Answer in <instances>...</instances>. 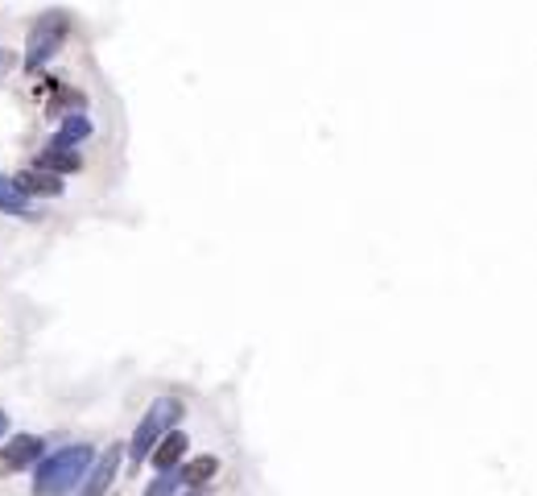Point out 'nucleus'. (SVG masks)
<instances>
[{"label":"nucleus","mask_w":537,"mask_h":496,"mask_svg":"<svg viewBox=\"0 0 537 496\" xmlns=\"http://www.w3.org/2000/svg\"><path fill=\"white\" fill-rule=\"evenodd\" d=\"M96 460V451L87 443H71V447H59L54 455H42L34 468V496H67L83 484L87 468Z\"/></svg>","instance_id":"f257e3e1"},{"label":"nucleus","mask_w":537,"mask_h":496,"mask_svg":"<svg viewBox=\"0 0 537 496\" xmlns=\"http://www.w3.org/2000/svg\"><path fill=\"white\" fill-rule=\"evenodd\" d=\"M178 418H182V401L178 398H157L149 410H145V418L137 422V430H132V443H129V460L141 468L149 455H154V447L162 443V438L170 435V430H178Z\"/></svg>","instance_id":"f03ea898"},{"label":"nucleus","mask_w":537,"mask_h":496,"mask_svg":"<svg viewBox=\"0 0 537 496\" xmlns=\"http://www.w3.org/2000/svg\"><path fill=\"white\" fill-rule=\"evenodd\" d=\"M67 34H71V17L62 9L42 12L29 29V42H25V71H42L62 46H67Z\"/></svg>","instance_id":"7ed1b4c3"},{"label":"nucleus","mask_w":537,"mask_h":496,"mask_svg":"<svg viewBox=\"0 0 537 496\" xmlns=\"http://www.w3.org/2000/svg\"><path fill=\"white\" fill-rule=\"evenodd\" d=\"M42 455H46L42 435H12L0 447V472H29V468H37Z\"/></svg>","instance_id":"20e7f679"},{"label":"nucleus","mask_w":537,"mask_h":496,"mask_svg":"<svg viewBox=\"0 0 537 496\" xmlns=\"http://www.w3.org/2000/svg\"><path fill=\"white\" fill-rule=\"evenodd\" d=\"M120 460H124V447H120V443H107L104 455H99V460H91V468H87L83 484H79V496H104L107 488L116 484Z\"/></svg>","instance_id":"39448f33"},{"label":"nucleus","mask_w":537,"mask_h":496,"mask_svg":"<svg viewBox=\"0 0 537 496\" xmlns=\"http://www.w3.org/2000/svg\"><path fill=\"white\" fill-rule=\"evenodd\" d=\"M17 186H21V194L25 199H37V194H50V199H59L62 194V186H67V182L59 178V174H50V169H25V174H17Z\"/></svg>","instance_id":"423d86ee"},{"label":"nucleus","mask_w":537,"mask_h":496,"mask_svg":"<svg viewBox=\"0 0 537 496\" xmlns=\"http://www.w3.org/2000/svg\"><path fill=\"white\" fill-rule=\"evenodd\" d=\"M186 443H191V438H186V430H170V435L154 447V455H149L157 472H170V468H178L182 455H186Z\"/></svg>","instance_id":"0eeeda50"},{"label":"nucleus","mask_w":537,"mask_h":496,"mask_svg":"<svg viewBox=\"0 0 537 496\" xmlns=\"http://www.w3.org/2000/svg\"><path fill=\"white\" fill-rule=\"evenodd\" d=\"M87 137H91V121L79 112V116H67V121H62V129H59V137L50 141V149H67V154H75V146L87 141Z\"/></svg>","instance_id":"6e6552de"},{"label":"nucleus","mask_w":537,"mask_h":496,"mask_svg":"<svg viewBox=\"0 0 537 496\" xmlns=\"http://www.w3.org/2000/svg\"><path fill=\"white\" fill-rule=\"evenodd\" d=\"M0 211L4 216H34V199H25L9 174H0Z\"/></svg>","instance_id":"1a4fd4ad"},{"label":"nucleus","mask_w":537,"mask_h":496,"mask_svg":"<svg viewBox=\"0 0 537 496\" xmlns=\"http://www.w3.org/2000/svg\"><path fill=\"white\" fill-rule=\"evenodd\" d=\"M178 472H182V488H194L219 472V460H215V455H199V460H191V463H178Z\"/></svg>","instance_id":"9d476101"},{"label":"nucleus","mask_w":537,"mask_h":496,"mask_svg":"<svg viewBox=\"0 0 537 496\" xmlns=\"http://www.w3.org/2000/svg\"><path fill=\"white\" fill-rule=\"evenodd\" d=\"M37 169H50V174H79L83 169V161H79V154H67V149H46L42 158H37Z\"/></svg>","instance_id":"9b49d317"},{"label":"nucleus","mask_w":537,"mask_h":496,"mask_svg":"<svg viewBox=\"0 0 537 496\" xmlns=\"http://www.w3.org/2000/svg\"><path fill=\"white\" fill-rule=\"evenodd\" d=\"M178 488H182V472H178V468H170V472H157L154 480H149L145 496H174Z\"/></svg>","instance_id":"f8f14e48"},{"label":"nucleus","mask_w":537,"mask_h":496,"mask_svg":"<svg viewBox=\"0 0 537 496\" xmlns=\"http://www.w3.org/2000/svg\"><path fill=\"white\" fill-rule=\"evenodd\" d=\"M4 435H9V413L0 410V438H4Z\"/></svg>","instance_id":"ddd939ff"},{"label":"nucleus","mask_w":537,"mask_h":496,"mask_svg":"<svg viewBox=\"0 0 537 496\" xmlns=\"http://www.w3.org/2000/svg\"><path fill=\"white\" fill-rule=\"evenodd\" d=\"M0 62H4V50H0Z\"/></svg>","instance_id":"4468645a"}]
</instances>
